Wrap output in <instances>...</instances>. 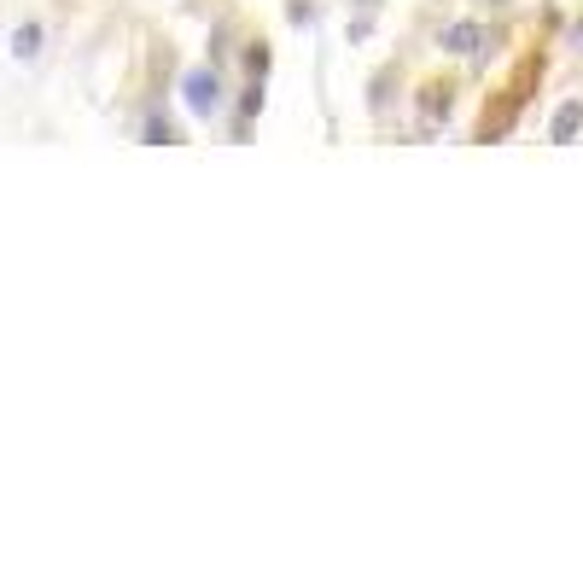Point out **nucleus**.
Masks as SVG:
<instances>
[{
  "label": "nucleus",
  "instance_id": "1",
  "mask_svg": "<svg viewBox=\"0 0 583 583\" xmlns=\"http://www.w3.org/2000/svg\"><path fill=\"white\" fill-rule=\"evenodd\" d=\"M216 94H222V88H216V70H187V76H181V100H187L193 117H210V111H216Z\"/></svg>",
  "mask_w": 583,
  "mask_h": 583
},
{
  "label": "nucleus",
  "instance_id": "2",
  "mask_svg": "<svg viewBox=\"0 0 583 583\" xmlns=\"http://www.w3.org/2000/svg\"><path fill=\"white\" fill-rule=\"evenodd\" d=\"M479 41H484L479 24H449V30H444V47H449V53H479Z\"/></svg>",
  "mask_w": 583,
  "mask_h": 583
},
{
  "label": "nucleus",
  "instance_id": "3",
  "mask_svg": "<svg viewBox=\"0 0 583 583\" xmlns=\"http://www.w3.org/2000/svg\"><path fill=\"white\" fill-rule=\"evenodd\" d=\"M578 123H583V100H566L560 111H554V140L566 146V140L578 135Z\"/></svg>",
  "mask_w": 583,
  "mask_h": 583
},
{
  "label": "nucleus",
  "instance_id": "4",
  "mask_svg": "<svg viewBox=\"0 0 583 583\" xmlns=\"http://www.w3.org/2000/svg\"><path fill=\"white\" fill-rule=\"evenodd\" d=\"M146 140H152V146H170V140H175V129L158 117V111H146Z\"/></svg>",
  "mask_w": 583,
  "mask_h": 583
},
{
  "label": "nucleus",
  "instance_id": "5",
  "mask_svg": "<svg viewBox=\"0 0 583 583\" xmlns=\"http://www.w3.org/2000/svg\"><path fill=\"white\" fill-rule=\"evenodd\" d=\"M35 47H41V30H35V24H24V30H18V47H12V53H18V59H35Z\"/></svg>",
  "mask_w": 583,
  "mask_h": 583
},
{
  "label": "nucleus",
  "instance_id": "6",
  "mask_svg": "<svg viewBox=\"0 0 583 583\" xmlns=\"http://www.w3.org/2000/svg\"><path fill=\"white\" fill-rule=\"evenodd\" d=\"M257 111H263V88H257V82H251V88H245V105H240V123H251V117H257Z\"/></svg>",
  "mask_w": 583,
  "mask_h": 583
},
{
  "label": "nucleus",
  "instance_id": "7",
  "mask_svg": "<svg viewBox=\"0 0 583 583\" xmlns=\"http://www.w3.org/2000/svg\"><path fill=\"white\" fill-rule=\"evenodd\" d=\"M356 6H362V12H368V6H379V0H356Z\"/></svg>",
  "mask_w": 583,
  "mask_h": 583
}]
</instances>
